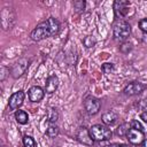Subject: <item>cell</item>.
<instances>
[{
	"label": "cell",
	"mask_w": 147,
	"mask_h": 147,
	"mask_svg": "<svg viewBox=\"0 0 147 147\" xmlns=\"http://www.w3.org/2000/svg\"><path fill=\"white\" fill-rule=\"evenodd\" d=\"M59 31H60V22L54 17H49L46 21L39 23L31 31L30 37L33 41H40L42 39L57 34Z\"/></svg>",
	"instance_id": "1"
},
{
	"label": "cell",
	"mask_w": 147,
	"mask_h": 147,
	"mask_svg": "<svg viewBox=\"0 0 147 147\" xmlns=\"http://www.w3.org/2000/svg\"><path fill=\"white\" fill-rule=\"evenodd\" d=\"M131 33V26L130 24L124 20H116L113 24V34L115 39L117 40H125L130 37Z\"/></svg>",
	"instance_id": "2"
},
{
	"label": "cell",
	"mask_w": 147,
	"mask_h": 147,
	"mask_svg": "<svg viewBox=\"0 0 147 147\" xmlns=\"http://www.w3.org/2000/svg\"><path fill=\"white\" fill-rule=\"evenodd\" d=\"M90 134L94 141H105V140H109L111 138L113 132L107 125L94 124L90 129Z\"/></svg>",
	"instance_id": "3"
},
{
	"label": "cell",
	"mask_w": 147,
	"mask_h": 147,
	"mask_svg": "<svg viewBox=\"0 0 147 147\" xmlns=\"http://www.w3.org/2000/svg\"><path fill=\"white\" fill-rule=\"evenodd\" d=\"M0 20H1V25L3 30H10L16 21V15L13 8L10 7H5L1 13H0Z\"/></svg>",
	"instance_id": "4"
},
{
	"label": "cell",
	"mask_w": 147,
	"mask_h": 147,
	"mask_svg": "<svg viewBox=\"0 0 147 147\" xmlns=\"http://www.w3.org/2000/svg\"><path fill=\"white\" fill-rule=\"evenodd\" d=\"M29 64H30V60H28V59H25V57H22V59H20L18 61H16L14 64H13V67H11V69H10V75H11V77L13 78H20L23 74H25V71L28 70V68H29Z\"/></svg>",
	"instance_id": "5"
},
{
	"label": "cell",
	"mask_w": 147,
	"mask_h": 147,
	"mask_svg": "<svg viewBox=\"0 0 147 147\" xmlns=\"http://www.w3.org/2000/svg\"><path fill=\"white\" fill-rule=\"evenodd\" d=\"M84 108L88 115H95L101 108V101L98 98L90 95L84 100Z\"/></svg>",
	"instance_id": "6"
},
{
	"label": "cell",
	"mask_w": 147,
	"mask_h": 147,
	"mask_svg": "<svg viewBox=\"0 0 147 147\" xmlns=\"http://www.w3.org/2000/svg\"><path fill=\"white\" fill-rule=\"evenodd\" d=\"M24 98H25V94L22 90L13 93L8 100V105H9V109L10 110H16L18 107L22 106L23 101H24Z\"/></svg>",
	"instance_id": "7"
},
{
	"label": "cell",
	"mask_w": 147,
	"mask_h": 147,
	"mask_svg": "<svg viewBox=\"0 0 147 147\" xmlns=\"http://www.w3.org/2000/svg\"><path fill=\"white\" fill-rule=\"evenodd\" d=\"M76 138L80 144L86 145V146H93L94 144V140L92 139L90 134V130H87L86 127H79L76 133Z\"/></svg>",
	"instance_id": "8"
},
{
	"label": "cell",
	"mask_w": 147,
	"mask_h": 147,
	"mask_svg": "<svg viewBox=\"0 0 147 147\" xmlns=\"http://www.w3.org/2000/svg\"><path fill=\"white\" fill-rule=\"evenodd\" d=\"M129 7H130V1L126 0H116L114 2V10L116 17H124L129 13Z\"/></svg>",
	"instance_id": "9"
},
{
	"label": "cell",
	"mask_w": 147,
	"mask_h": 147,
	"mask_svg": "<svg viewBox=\"0 0 147 147\" xmlns=\"http://www.w3.org/2000/svg\"><path fill=\"white\" fill-rule=\"evenodd\" d=\"M126 138L132 145H140L142 142V140L145 139V134L141 130H137V129L131 127L126 134Z\"/></svg>",
	"instance_id": "10"
},
{
	"label": "cell",
	"mask_w": 147,
	"mask_h": 147,
	"mask_svg": "<svg viewBox=\"0 0 147 147\" xmlns=\"http://www.w3.org/2000/svg\"><path fill=\"white\" fill-rule=\"evenodd\" d=\"M144 88H145V86L141 83H139V82H131V83H129L125 86L123 92H124L125 95L132 96V95H137V94L141 93L144 91Z\"/></svg>",
	"instance_id": "11"
},
{
	"label": "cell",
	"mask_w": 147,
	"mask_h": 147,
	"mask_svg": "<svg viewBox=\"0 0 147 147\" xmlns=\"http://www.w3.org/2000/svg\"><path fill=\"white\" fill-rule=\"evenodd\" d=\"M28 94H29L30 101H32V102H40L44 99L45 91L40 86H32L28 91Z\"/></svg>",
	"instance_id": "12"
},
{
	"label": "cell",
	"mask_w": 147,
	"mask_h": 147,
	"mask_svg": "<svg viewBox=\"0 0 147 147\" xmlns=\"http://www.w3.org/2000/svg\"><path fill=\"white\" fill-rule=\"evenodd\" d=\"M59 86V78L55 76V75H51L47 79H46V83H45V91L46 93L48 94H52L56 91Z\"/></svg>",
	"instance_id": "13"
},
{
	"label": "cell",
	"mask_w": 147,
	"mask_h": 147,
	"mask_svg": "<svg viewBox=\"0 0 147 147\" xmlns=\"http://www.w3.org/2000/svg\"><path fill=\"white\" fill-rule=\"evenodd\" d=\"M102 122H103V124H106V125H113V124H115L116 123V121L118 119V115H117V113L116 111H114V110H108V111H106L103 115H102Z\"/></svg>",
	"instance_id": "14"
},
{
	"label": "cell",
	"mask_w": 147,
	"mask_h": 147,
	"mask_svg": "<svg viewBox=\"0 0 147 147\" xmlns=\"http://www.w3.org/2000/svg\"><path fill=\"white\" fill-rule=\"evenodd\" d=\"M15 119L18 124H26L29 121V116L24 110H16L15 111Z\"/></svg>",
	"instance_id": "15"
},
{
	"label": "cell",
	"mask_w": 147,
	"mask_h": 147,
	"mask_svg": "<svg viewBox=\"0 0 147 147\" xmlns=\"http://www.w3.org/2000/svg\"><path fill=\"white\" fill-rule=\"evenodd\" d=\"M130 129H131V123H122V124L116 129V134L119 136V137L126 136Z\"/></svg>",
	"instance_id": "16"
},
{
	"label": "cell",
	"mask_w": 147,
	"mask_h": 147,
	"mask_svg": "<svg viewBox=\"0 0 147 147\" xmlns=\"http://www.w3.org/2000/svg\"><path fill=\"white\" fill-rule=\"evenodd\" d=\"M46 134L51 139L57 137V134H59V127L55 124H49L48 127H47V130H46Z\"/></svg>",
	"instance_id": "17"
},
{
	"label": "cell",
	"mask_w": 147,
	"mask_h": 147,
	"mask_svg": "<svg viewBox=\"0 0 147 147\" xmlns=\"http://www.w3.org/2000/svg\"><path fill=\"white\" fill-rule=\"evenodd\" d=\"M47 118H48V122L52 124V123H55L56 121H57V118H59V114H57V110L55 109V108H49L48 109V116H47Z\"/></svg>",
	"instance_id": "18"
},
{
	"label": "cell",
	"mask_w": 147,
	"mask_h": 147,
	"mask_svg": "<svg viewBox=\"0 0 147 147\" xmlns=\"http://www.w3.org/2000/svg\"><path fill=\"white\" fill-rule=\"evenodd\" d=\"M95 42H96V40H95V38H94L93 36H86V37L84 38V40H83L84 46L87 47V48L93 47V46L95 45Z\"/></svg>",
	"instance_id": "19"
},
{
	"label": "cell",
	"mask_w": 147,
	"mask_h": 147,
	"mask_svg": "<svg viewBox=\"0 0 147 147\" xmlns=\"http://www.w3.org/2000/svg\"><path fill=\"white\" fill-rule=\"evenodd\" d=\"M23 145H24V147H37L34 139L30 136H24L23 137Z\"/></svg>",
	"instance_id": "20"
},
{
	"label": "cell",
	"mask_w": 147,
	"mask_h": 147,
	"mask_svg": "<svg viewBox=\"0 0 147 147\" xmlns=\"http://www.w3.org/2000/svg\"><path fill=\"white\" fill-rule=\"evenodd\" d=\"M72 6H74L75 11H77V13H82V11L84 10V8H85V1H83V0L74 1Z\"/></svg>",
	"instance_id": "21"
},
{
	"label": "cell",
	"mask_w": 147,
	"mask_h": 147,
	"mask_svg": "<svg viewBox=\"0 0 147 147\" xmlns=\"http://www.w3.org/2000/svg\"><path fill=\"white\" fill-rule=\"evenodd\" d=\"M101 70L105 72V74H110V72H113V70H114V64L113 63H103L102 64V67H101Z\"/></svg>",
	"instance_id": "22"
},
{
	"label": "cell",
	"mask_w": 147,
	"mask_h": 147,
	"mask_svg": "<svg viewBox=\"0 0 147 147\" xmlns=\"http://www.w3.org/2000/svg\"><path fill=\"white\" fill-rule=\"evenodd\" d=\"M132 49V44L131 42H124L119 46V51L122 53H129Z\"/></svg>",
	"instance_id": "23"
},
{
	"label": "cell",
	"mask_w": 147,
	"mask_h": 147,
	"mask_svg": "<svg viewBox=\"0 0 147 147\" xmlns=\"http://www.w3.org/2000/svg\"><path fill=\"white\" fill-rule=\"evenodd\" d=\"M139 29L142 32L147 33V18H142V20L139 21Z\"/></svg>",
	"instance_id": "24"
},
{
	"label": "cell",
	"mask_w": 147,
	"mask_h": 147,
	"mask_svg": "<svg viewBox=\"0 0 147 147\" xmlns=\"http://www.w3.org/2000/svg\"><path fill=\"white\" fill-rule=\"evenodd\" d=\"M8 75H9V69L6 68V67H2L1 68V74H0V80L3 82Z\"/></svg>",
	"instance_id": "25"
},
{
	"label": "cell",
	"mask_w": 147,
	"mask_h": 147,
	"mask_svg": "<svg viewBox=\"0 0 147 147\" xmlns=\"http://www.w3.org/2000/svg\"><path fill=\"white\" fill-rule=\"evenodd\" d=\"M139 108H140L141 110H144L142 113L147 111V99H144V100L140 101V103H139Z\"/></svg>",
	"instance_id": "26"
},
{
	"label": "cell",
	"mask_w": 147,
	"mask_h": 147,
	"mask_svg": "<svg viewBox=\"0 0 147 147\" xmlns=\"http://www.w3.org/2000/svg\"><path fill=\"white\" fill-rule=\"evenodd\" d=\"M131 127L137 129V130H141V131H142V125H141L138 121H132V122H131Z\"/></svg>",
	"instance_id": "27"
},
{
	"label": "cell",
	"mask_w": 147,
	"mask_h": 147,
	"mask_svg": "<svg viewBox=\"0 0 147 147\" xmlns=\"http://www.w3.org/2000/svg\"><path fill=\"white\" fill-rule=\"evenodd\" d=\"M107 147H129V146L127 145H124V144H110Z\"/></svg>",
	"instance_id": "28"
},
{
	"label": "cell",
	"mask_w": 147,
	"mask_h": 147,
	"mask_svg": "<svg viewBox=\"0 0 147 147\" xmlns=\"http://www.w3.org/2000/svg\"><path fill=\"white\" fill-rule=\"evenodd\" d=\"M140 118L147 124V111H145V113H141V115H140Z\"/></svg>",
	"instance_id": "29"
},
{
	"label": "cell",
	"mask_w": 147,
	"mask_h": 147,
	"mask_svg": "<svg viewBox=\"0 0 147 147\" xmlns=\"http://www.w3.org/2000/svg\"><path fill=\"white\" fill-rule=\"evenodd\" d=\"M140 147H147V138H145L142 140V142L140 144Z\"/></svg>",
	"instance_id": "30"
}]
</instances>
